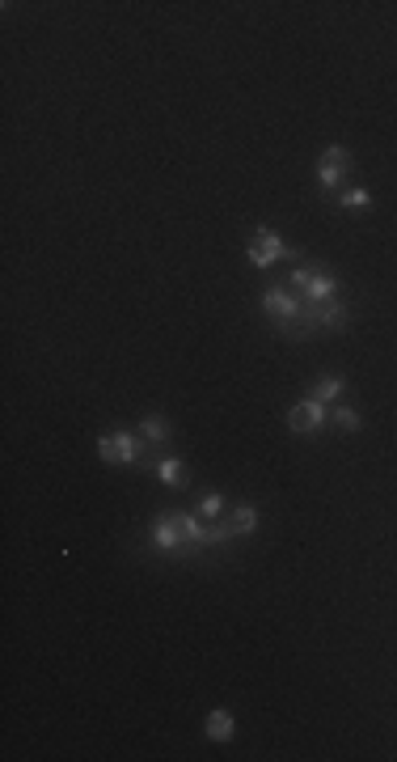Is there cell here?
Wrapping results in <instances>:
<instances>
[{
    "instance_id": "obj_1",
    "label": "cell",
    "mask_w": 397,
    "mask_h": 762,
    "mask_svg": "<svg viewBox=\"0 0 397 762\" xmlns=\"http://www.w3.org/2000/svg\"><path fill=\"white\" fill-rule=\"evenodd\" d=\"M288 288H292L296 297L305 305H326L338 297V276L334 271H326L322 263H296L292 276H288Z\"/></svg>"
},
{
    "instance_id": "obj_2",
    "label": "cell",
    "mask_w": 397,
    "mask_h": 762,
    "mask_svg": "<svg viewBox=\"0 0 397 762\" xmlns=\"http://www.w3.org/2000/svg\"><path fill=\"white\" fill-rule=\"evenodd\" d=\"M93 449H98V458L110 461V466H144V458H148V441L139 437L136 428H119V432H106V437H98L93 441Z\"/></svg>"
},
{
    "instance_id": "obj_3",
    "label": "cell",
    "mask_w": 397,
    "mask_h": 762,
    "mask_svg": "<svg viewBox=\"0 0 397 762\" xmlns=\"http://www.w3.org/2000/svg\"><path fill=\"white\" fill-rule=\"evenodd\" d=\"M245 259L258 267V271H271V267L279 263V259H300V250L288 246L283 237H279L275 229H266V225H258V229L250 233V246H245Z\"/></svg>"
},
{
    "instance_id": "obj_4",
    "label": "cell",
    "mask_w": 397,
    "mask_h": 762,
    "mask_svg": "<svg viewBox=\"0 0 397 762\" xmlns=\"http://www.w3.org/2000/svg\"><path fill=\"white\" fill-rule=\"evenodd\" d=\"M148 542H153V550H161V555H190L187 533H182V525H178V509H165V513L153 517V525H148Z\"/></svg>"
},
{
    "instance_id": "obj_5",
    "label": "cell",
    "mask_w": 397,
    "mask_h": 762,
    "mask_svg": "<svg viewBox=\"0 0 397 762\" xmlns=\"http://www.w3.org/2000/svg\"><path fill=\"white\" fill-rule=\"evenodd\" d=\"M262 314H266L271 326L283 335V331L296 322V314H300V297H296L288 284H271V288L262 293Z\"/></svg>"
},
{
    "instance_id": "obj_6",
    "label": "cell",
    "mask_w": 397,
    "mask_h": 762,
    "mask_svg": "<svg viewBox=\"0 0 397 762\" xmlns=\"http://www.w3.org/2000/svg\"><path fill=\"white\" fill-rule=\"evenodd\" d=\"M283 424H288L292 437H317V432L330 424V407L326 403H317V398H300V403L283 415Z\"/></svg>"
},
{
    "instance_id": "obj_7",
    "label": "cell",
    "mask_w": 397,
    "mask_h": 762,
    "mask_svg": "<svg viewBox=\"0 0 397 762\" xmlns=\"http://www.w3.org/2000/svg\"><path fill=\"white\" fill-rule=\"evenodd\" d=\"M139 437L148 441V449H161V445L173 441V424L165 420V415H156V411H148V415H139Z\"/></svg>"
},
{
    "instance_id": "obj_8",
    "label": "cell",
    "mask_w": 397,
    "mask_h": 762,
    "mask_svg": "<svg viewBox=\"0 0 397 762\" xmlns=\"http://www.w3.org/2000/svg\"><path fill=\"white\" fill-rule=\"evenodd\" d=\"M203 733H208L211 742H233L237 737V720H233V711L228 708H211L208 711V720H203Z\"/></svg>"
},
{
    "instance_id": "obj_9",
    "label": "cell",
    "mask_w": 397,
    "mask_h": 762,
    "mask_svg": "<svg viewBox=\"0 0 397 762\" xmlns=\"http://www.w3.org/2000/svg\"><path fill=\"white\" fill-rule=\"evenodd\" d=\"M343 394H346V377H343V373H326V377H317V381H313L309 398H317V403L334 407V403H338Z\"/></svg>"
},
{
    "instance_id": "obj_10",
    "label": "cell",
    "mask_w": 397,
    "mask_h": 762,
    "mask_svg": "<svg viewBox=\"0 0 397 762\" xmlns=\"http://www.w3.org/2000/svg\"><path fill=\"white\" fill-rule=\"evenodd\" d=\"M228 525H233V533H237V538H250V533L258 530V509H254V504H250V500H242V504H233V509H228Z\"/></svg>"
},
{
    "instance_id": "obj_11",
    "label": "cell",
    "mask_w": 397,
    "mask_h": 762,
    "mask_svg": "<svg viewBox=\"0 0 397 762\" xmlns=\"http://www.w3.org/2000/svg\"><path fill=\"white\" fill-rule=\"evenodd\" d=\"M153 475L165 483V487H182V483H187V461L182 458H156Z\"/></svg>"
},
{
    "instance_id": "obj_12",
    "label": "cell",
    "mask_w": 397,
    "mask_h": 762,
    "mask_svg": "<svg viewBox=\"0 0 397 762\" xmlns=\"http://www.w3.org/2000/svg\"><path fill=\"white\" fill-rule=\"evenodd\" d=\"M330 424L338 428V432H360L363 428V415L355 407H343V403H334L330 407Z\"/></svg>"
},
{
    "instance_id": "obj_13",
    "label": "cell",
    "mask_w": 397,
    "mask_h": 762,
    "mask_svg": "<svg viewBox=\"0 0 397 762\" xmlns=\"http://www.w3.org/2000/svg\"><path fill=\"white\" fill-rule=\"evenodd\" d=\"M338 208L343 213H368L372 208V191L368 187H346L343 196H338Z\"/></svg>"
},
{
    "instance_id": "obj_14",
    "label": "cell",
    "mask_w": 397,
    "mask_h": 762,
    "mask_svg": "<svg viewBox=\"0 0 397 762\" xmlns=\"http://www.w3.org/2000/svg\"><path fill=\"white\" fill-rule=\"evenodd\" d=\"M343 178H346L343 165H330V161H317V187H322V191H338V187H343Z\"/></svg>"
},
{
    "instance_id": "obj_15",
    "label": "cell",
    "mask_w": 397,
    "mask_h": 762,
    "mask_svg": "<svg viewBox=\"0 0 397 762\" xmlns=\"http://www.w3.org/2000/svg\"><path fill=\"white\" fill-rule=\"evenodd\" d=\"M195 513L203 517V521H220V517L228 513V504H225V496H220V492H208V496L199 500V509H195Z\"/></svg>"
},
{
    "instance_id": "obj_16",
    "label": "cell",
    "mask_w": 397,
    "mask_h": 762,
    "mask_svg": "<svg viewBox=\"0 0 397 762\" xmlns=\"http://www.w3.org/2000/svg\"><path fill=\"white\" fill-rule=\"evenodd\" d=\"M322 161H330V165H343L346 174L355 170V157H351V148H346V144H326V153H322Z\"/></svg>"
}]
</instances>
